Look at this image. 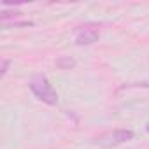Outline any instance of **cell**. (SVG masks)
<instances>
[{"instance_id": "obj_2", "label": "cell", "mask_w": 149, "mask_h": 149, "mask_svg": "<svg viewBox=\"0 0 149 149\" xmlns=\"http://www.w3.org/2000/svg\"><path fill=\"white\" fill-rule=\"evenodd\" d=\"M132 139H133V132L132 130H114V132H107V133L100 135L97 139V144L104 146V147H111V146H118V144L128 142Z\"/></svg>"}, {"instance_id": "obj_5", "label": "cell", "mask_w": 149, "mask_h": 149, "mask_svg": "<svg viewBox=\"0 0 149 149\" xmlns=\"http://www.w3.org/2000/svg\"><path fill=\"white\" fill-rule=\"evenodd\" d=\"M18 16H21V13H7V11H4L2 14H0V19L6 23L9 18H18Z\"/></svg>"}, {"instance_id": "obj_7", "label": "cell", "mask_w": 149, "mask_h": 149, "mask_svg": "<svg viewBox=\"0 0 149 149\" xmlns=\"http://www.w3.org/2000/svg\"><path fill=\"white\" fill-rule=\"evenodd\" d=\"M146 130H147V132H149V123H147V126H146Z\"/></svg>"}, {"instance_id": "obj_3", "label": "cell", "mask_w": 149, "mask_h": 149, "mask_svg": "<svg viewBox=\"0 0 149 149\" xmlns=\"http://www.w3.org/2000/svg\"><path fill=\"white\" fill-rule=\"evenodd\" d=\"M100 37V30L97 25H84L76 30V44L77 46H90L97 42Z\"/></svg>"}, {"instance_id": "obj_6", "label": "cell", "mask_w": 149, "mask_h": 149, "mask_svg": "<svg viewBox=\"0 0 149 149\" xmlns=\"http://www.w3.org/2000/svg\"><path fill=\"white\" fill-rule=\"evenodd\" d=\"M7 68H9V60H4L2 61V70H0V77H4L7 74Z\"/></svg>"}, {"instance_id": "obj_1", "label": "cell", "mask_w": 149, "mask_h": 149, "mask_svg": "<svg viewBox=\"0 0 149 149\" xmlns=\"http://www.w3.org/2000/svg\"><path fill=\"white\" fill-rule=\"evenodd\" d=\"M30 90L40 102H44L47 105H56L58 104V93L53 90V86L49 84V81L44 76H35L30 81Z\"/></svg>"}, {"instance_id": "obj_4", "label": "cell", "mask_w": 149, "mask_h": 149, "mask_svg": "<svg viewBox=\"0 0 149 149\" xmlns=\"http://www.w3.org/2000/svg\"><path fill=\"white\" fill-rule=\"evenodd\" d=\"M74 65H76V61H74L72 58H60V60L56 61V67L61 68V70H68V68H72Z\"/></svg>"}]
</instances>
